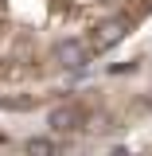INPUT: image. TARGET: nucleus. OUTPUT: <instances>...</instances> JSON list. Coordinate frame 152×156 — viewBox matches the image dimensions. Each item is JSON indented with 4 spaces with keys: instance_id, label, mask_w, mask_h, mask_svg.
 Wrapping results in <instances>:
<instances>
[{
    "instance_id": "1",
    "label": "nucleus",
    "mask_w": 152,
    "mask_h": 156,
    "mask_svg": "<svg viewBox=\"0 0 152 156\" xmlns=\"http://www.w3.org/2000/svg\"><path fill=\"white\" fill-rule=\"evenodd\" d=\"M133 27V16H109V20H97L94 31L86 35V47L94 51V55H101V51H109V47H117L121 39H125V31Z\"/></svg>"
},
{
    "instance_id": "2",
    "label": "nucleus",
    "mask_w": 152,
    "mask_h": 156,
    "mask_svg": "<svg viewBox=\"0 0 152 156\" xmlns=\"http://www.w3.org/2000/svg\"><path fill=\"white\" fill-rule=\"evenodd\" d=\"M51 55H55L58 66H66V70H82V66L94 58V51L86 47V39H58Z\"/></svg>"
},
{
    "instance_id": "5",
    "label": "nucleus",
    "mask_w": 152,
    "mask_h": 156,
    "mask_svg": "<svg viewBox=\"0 0 152 156\" xmlns=\"http://www.w3.org/2000/svg\"><path fill=\"white\" fill-rule=\"evenodd\" d=\"M0 140H4V136H0Z\"/></svg>"
},
{
    "instance_id": "4",
    "label": "nucleus",
    "mask_w": 152,
    "mask_h": 156,
    "mask_svg": "<svg viewBox=\"0 0 152 156\" xmlns=\"http://www.w3.org/2000/svg\"><path fill=\"white\" fill-rule=\"evenodd\" d=\"M27 156H55V140L51 136H31L27 140Z\"/></svg>"
},
{
    "instance_id": "3",
    "label": "nucleus",
    "mask_w": 152,
    "mask_h": 156,
    "mask_svg": "<svg viewBox=\"0 0 152 156\" xmlns=\"http://www.w3.org/2000/svg\"><path fill=\"white\" fill-rule=\"evenodd\" d=\"M86 121H90V113H86V105H78V101H66V105L51 109V129H55V133H78Z\"/></svg>"
}]
</instances>
